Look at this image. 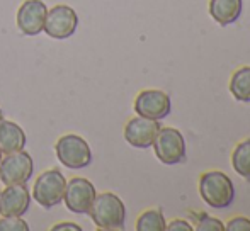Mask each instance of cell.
Returning a JSON list of instances; mask_svg holds the SVG:
<instances>
[{
    "instance_id": "14",
    "label": "cell",
    "mask_w": 250,
    "mask_h": 231,
    "mask_svg": "<svg viewBox=\"0 0 250 231\" xmlns=\"http://www.w3.org/2000/svg\"><path fill=\"white\" fill-rule=\"evenodd\" d=\"M242 0H209V16L220 26H228L240 19Z\"/></svg>"
},
{
    "instance_id": "13",
    "label": "cell",
    "mask_w": 250,
    "mask_h": 231,
    "mask_svg": "<svg viewBox=\"0 0 250 231\" xmlns=\"http://www.w3.org/2000/svg\"><path fill=\"white\" fill-rule=\"evenodd\" d=\"M26 133L19 124L7 119H0V152L3 155L21 152L26 148Z\"/></svg>"
},
{
    "instance_id": "24",
    "label": "cell",
    "mask_w": 250,
    "mask_h": 231,
    "mask_svg": "<svg viewBox=\"0 0 250 231\" xmlns=\"http://www.w3.org/2000/svg\"><path fill=\"white\" fill-rule=\"evenodd\" d=\"M0 158H2V152H0Z\"/></svg>"
},
{
    "instance_id": "5",
    "label": "cell",
    "mask_w": 250,
    "mask_h": 231,
    "mask_svg": "<svg viewBox=\"0 0 250 231\" xmlns=\"http://www.w3.org/2000/svg\"><path fill=\"white\" fill-rule=\"evenodd\" d=\"M151 146L164 165H177L186 160V139L175 128H160Z\"/></svg>"
},
{
    "instance_id": "9",
    "label": "cell",
    "mask_w": 250,
    "mask_h": 231,
    "mask_svg": "<svg viewBox=\"0 0 250 231\" xmlns=\"http://www.w3.org/2000/svg\"><path fill=\"white\" fill-rule=\"evenodd\" d=\"M48 7L43 0H24L16 16L19 31L26 36H38L43 33Z\"/></svg>"
},
{
    "instance_id": "2",
    "label": "cell",
    "mask_w": 250,
    "mask_h": 231,
    "mask_svg": "<svg viewBox=\"0 0 250 231\" xmlns=\"http://www.w3.org/2000/svg\"><path fill=\"white\" fill-rule=\"evenodd\" d=\"M199 194L213 209H225L235 199V185L227 173L209 170L199 177Z\"/></svg>"
},
{
    "instance_id": "8",
    "label": "cell",
    "mask_w": 250,
    "mask_h": 231,
    "mask_svg": "<svg viewBox=\"0 0 250 231\" xmlns=\"http://www.w3.org/2000/svg\"><path fill=\"white\" fill-rule=\"evenodd\" d=\"M96 187L90 180L83 177H73L70 182H66L65 194H63V201H65L66 208L75 214H87L92 206L94 199H96Z\"/></svg>"
},
{
    "instance_id": "16",
    "label": "cell",
    "mask_w": 250,
    "mask_h": 231,
    "mask_svg": "<svg viewBox=\"0 0 250 231\" xmlns=\"http://www.w3.org/2000/svg\"><path fill=\"white\" fill-rule=\"evenodd\" d=\"M231 167L240 177L250 180V138L240 141L231 153Z\"/></svg>"
},
{
    "instance_id": "23",
    "label": "cell",
    "mask_w": 250,
    "mask_h": 231,
    "mask_svg": "<svg viewBox=\"0 0 250 231\" xmlns=\"http://www.w3.org/2000/svg\"><path fill=\"white\" fill-rule=\"evenodd\" d=\"M0 119H3V113H2V109H0Z\"/></svg>"
},
{
    "instance_id": "21",
    "label": "cell",
    "mask_w": 250,
    "mask_h": 231,
    "mask_svg": "<svg viewBox=\"0 0 250 231\" xmlns=\"http://www.w3.org/2000/svg\"><path fill=\"white\" fill-rule=\"evenodd\" d=\"M168 231H192L194 226L191 225V221H186V219H174V221L167 223Z\"/></svg>"
},
{
    "instance_id": "15",
    "label": "cell",
    "mask_w": 250,
    "mask_h": 231,
    "mask_svg": "<svg viewBox=\"0 0 250 231\" xmlns=\"http://www.w3.org/2000/svg\"><path fill=\"white\" fill-rule=\"evenodd\" d=\"M230 92L238 102H250V66H240L231 75Z\"/></svg>"
},
{
    "instance_id": "6",
    "label": "cell",
    "mask_w": 250,
    "mask_h": 231,
    "mask_svg": "<svg viewBox=\"0 0 250 231\" xmlns=\"http://www.w3.org/2000/svg\"><path fill=\"white\" fill-rule=\"evenodd\" d=\"M33 158L24 150L7 153L3 158H0V180L5 185L26 184L33 175Z\"/></svg>"
},
{
    "instance_id": "10",
    "label": "cell",
    "mask_w": 250,
    "mask_h": 231,
    "mask_svg": "<svg viewBox=\"0 0 250 231\" xmlns=\"http://www.w3.org/2000/svg\"><path fill=\"white\" fill-rule=\"evenodd\" d=\"M172 111V100L162 90H142L135 99V113L143 117L162 121Z\"/></svg>"
},
{
    "instance_id": "3",
    "label": "cell",
    "mask_w": 250,
    "mask_h": 231,
    "mask_svg": "<svg viewBox=\"0 0 250 231\" xmlns=\"http://www.w3.org/2000/svg\"><path fill=\"white\" fill-rule=\"evenodd\" d=\"M56 158L63 167L72 170L85 169L92 162L90 146L82 136L79 135H63L55 145Z\"/></svg>"
},
{
    "instance_id": "4",
    "label": "cell",
    "mask_w": 250,
    "mask_h": 231,
    "mask_svg": "<svg viewBox=\"0 0 250 231\" xmlns=\"http://www.w3.org/2000/svg\"><path fill=\"white\" fill-rule=\"evenodd\" d=\"M66 180L58 169H50L36 178L33 185V197L44 209H51L63 201Z\"/></svg>"
},
{
    "instance_id": "7",
    "label": "cell",
    "mask_w": 250,
    "mask_h": 231,
    "mask_svg": "<svg viewBox=\"0 0 250 231\" xmlns=\"http://www.w3.org/2000/svg\"><path fill=\"white\" fill-rule=\"evenodd\" d=\"M79 26V16L70 5L58 3L48 10L43 31L53 39H66L73 36Z\"/></svg>"
},
{
    "instance_id": "18",
    "label": "cell",
    "mask_w": 250,
    "mask_h": 231,
    "mask_svg": "<svg viewBox=\"0 0 250 231\" xmlns=\"http://www.w3.org/2000/svg\"><path fill=\"white\" fill-rule=\"evenodd\" d=\"M189 221L194 223L196 231H225V225L218 218L206 214V212L189 211Z\"/></svg>"
},
{
    "instance_id": "22",
    "label": "cell",
    "mask_w": 250,
    "mask_h": 231,
    "mask_svg": "<svg viewBox=\"0 0 250 231\" xmlns=\"http://www.w3.org/2000/svg\"><path fill=\"white\" fill-rule=\"evenodd\" d=\"M51 231H82L79 225L75 223H68V221H63V223H58L51 228Z\"/></svg>"
},
{
    "instance_id": "17",
    "label": "cell",
    "mask_w": 250,
    "mask_h": 231,
    "mask_svg": "<svg viewBox=\"0 0 250 231\" xmlns=\"http://www.w3.org/2000/svg\"><path fill=\"white\" fill-rule=\"evenodd\" d=\"M136 230L138 231H165L167 221L164 218L162 209H148L142 212L136 219Z\"/></svg>"
},
{
    "instance_id": "19",
    "label": "cell",
    "mask_w": 250,
    "mask_h": 231,
    "mask_svg": "<svg viewBox=\"0 0 250 231\" xmlns=\"http://www.w3.org/2000/svg\"><path fill=\"white\" fill-rule=\"evenodd\" d=\"M29 225L21 216H2L0 218V231H27Z\"/></svg>"
},
{
    "instance_id": "12",
    "label": "cell",
    "mask_w": 250,
    "mask_h": 231,
    "mask_svg": "<svg viewBox=\"0 0 250 231\" xmlns=\"http://www.w3.org/2000/svg\"><path fill=\"white\" fill-rule=\"evenodd\" d=\"M29 206L31 194L26 184L7 185L0 192V216H24Z\"/></svg>"
},
{
    "instance_id": "11",
    "label": "cell",
    "mask_w": 250,
    "mask_h": 231,
    "mask_svg": "<svg viewBox=\"0 0 250 231\" xmlns=\"http://www.w3.org/2000/svg\"><path fill=\"white\" fill-rule=\"evenodd\" d=\"M160 122L155 119L136 116L125 126V139L135 148H150L160 131Z\"/></svg>"
},
{
    "instance_id": "1",
    "label": "cell",
    "mask_w": 250,
    "mask_h": 231,
    "mask_svg": "<svg viewBox=\"0 0 250 231\" xmlns=\"http://www.w3.org/2000/svg\"><path fill=\"white\" fill-rule=\"evenodd\" d=\"M87 214H90L94 225L99 230L114 231V230L125 228V221H126L125 202L116 194H112V192L96 194V199H94Z\"/></svg>"
},
{
    "instance_id": "20",
    "label": "cell",
    "mask_w": 250,
    "mask_h": 231,
    "mask_svg": "<svg viewBox=\"0 0 250 231\" xmlns=\"http://www.w3.org/2000/svg\"><path fill=\"white\" fill-rule=\"evenodd\" d=\"M225 230H228V231H250V219L244 218V216L231 218L230 221H228V225H225Z\"/></svg>"
}]
</instances>
